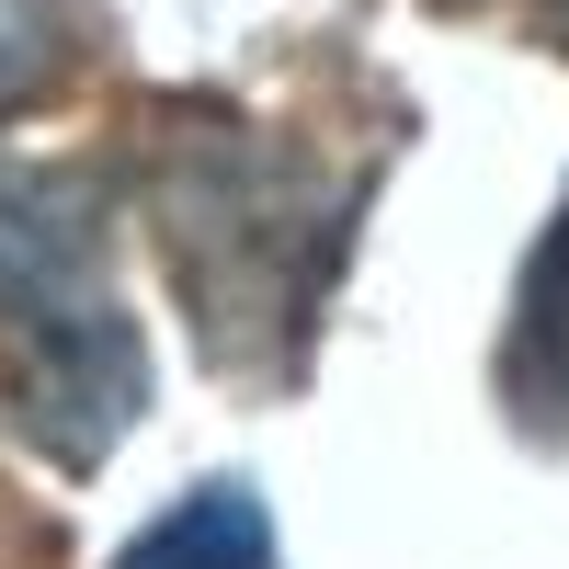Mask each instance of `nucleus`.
Segmentation results:
<instances>
[{
    "instance_id": "3",
    "label": "nucleus",
    "mask_w": 569,
    "mask_h": 569,
    "mask_svg": "<svg viewBox=\"0 0 569 569\" xmlns=\"http://www.w3.org/2000/svg\"><path fill=\"white\" fill-rule=\"evenodd\" d=\"M501 410L525 421L536 445H569V206L547 217L525 284H512V319H501Z\"/></svg>"
},
{
    "instance_id": "1",
    "label": "nucleus",
    "mask_w": 569,
    "mask_h": 569,
    "mask_svg": "<svg viewBox=\"0 0 569 569\" xmlns=\"http://www.w3.org/2000/svg\"><path fill=\"white\" fill-rule=\"evenodd\" d=\"M160 126L171 137L149 160V228H160V262L182 284V308H194L206 353L240 376H297L365 182L319 194L308 149L251 137L217 103H171Z\"/></svg>"
},
{
    "instance_id": "5",
    "label": "nucleus",
    "mask_w": 569,
    "mask_h": 569,
    "mask_svg": "<svg viewBox=\"0 0 569 569\" xmlns=\"http://www.w3.org/2000/svg\"><path fill=\"white\" fill-rule=\"evenodd\" d=\"M525 12H536V34L558 46V58H569V0H525Z\"/></svg>"
},
{
    "instance_id": "4",
    "label": "nucleus",
    "mask_w": 569,
    "mask_h": 569,
    "mask_svg": "<svg viewBox=\"0 0 569 569\" xmlns=\"http://www.w3.org/2000/svg\"><path fill=\"white\" fill-rule=\"evenodd\" d=\"M114 569H284V558H273L262 490H251V479H206V490H182Z\"/></svg>"
},
{
    "instance_id": "2",
    "label": "nucleus",
    "mask_w": 569,
    "mask_h": 569,
    "mask_svg": "<svg viewBox=\"0 0 569 569\" xmlns=\"http://www.w3.org/2000/svg\"><path fill=\"white\" fill-rule=\"evenodd\" d=\"M0 410L58 467H103V445L149 410V353L114 308L103 182L58 160H0Z\"/></svg>"
}]
</instances>
